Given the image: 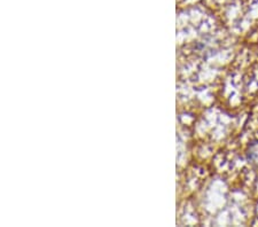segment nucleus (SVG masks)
<instances>
[{"instance_id":"f257e3e1","label":"nucleus","mask_w":258,"mask_h":227,"mask_svg":"<svg viewBox=\"0 0 258 227\" xmlns=\"http://www.w3.org/2000/svg\"><path fill=\"white\" fill-rule=\"evenodd\" d=\"M251 158H252L253 160L258 161V143L256 144V149L251 153Z\"/></svg>"}]
</instances>
